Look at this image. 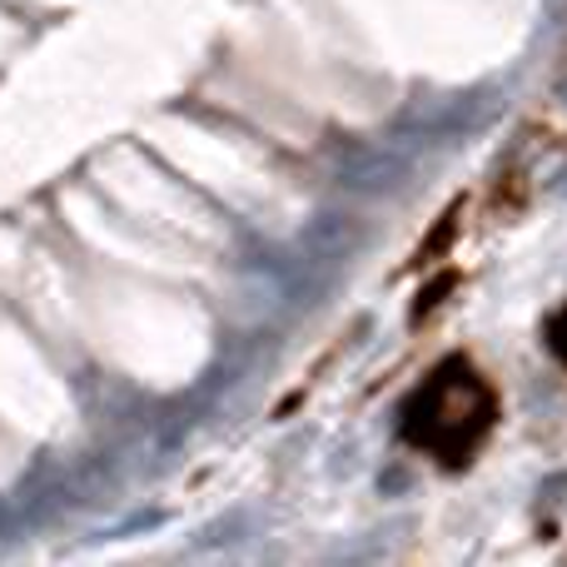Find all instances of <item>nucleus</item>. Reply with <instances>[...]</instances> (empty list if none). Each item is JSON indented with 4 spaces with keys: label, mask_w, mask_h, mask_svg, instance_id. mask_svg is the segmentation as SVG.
Listing matches in <instances>:
<instances>
[{
    "label": "nucleus",
    "mask_w": 567,
    "mask_h": 567,
    "mask_svg": "<svg viewBox=\"0 0 567 567\" xmlns=\"http://www.w3.org/2000/svg\"><path fill=\"white\" fill-rule=\"evenodd\" d=\"M503 419L493 379L473 359H443L399 409V439L413 453H429L439 468H468Z\"/></svg>",
    "instance_id": "obj_1"
},
{
    "label": "nucleus",
    "mask_w": 567,
    "mask_h": 567,
    "mask_svg": "<svg viewBox=\"0 0 567 567\" xmlns=\"http://www.w3.org/2000/svg\"><path fill=\"white\" fill-rule=\"evenodd\" d=\"M543 343H548V353L567 369V303L548 319V329H543Z\"/></svg>",
    "instance_id": "obj_2"
}]
</instances>
